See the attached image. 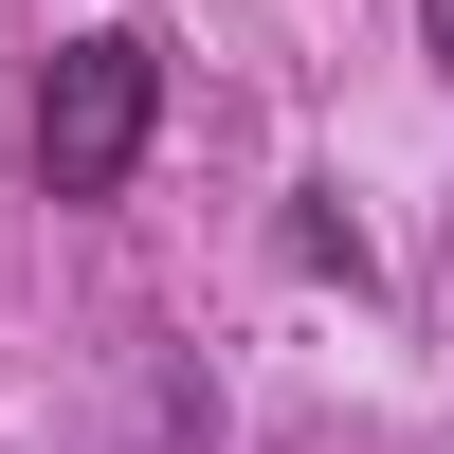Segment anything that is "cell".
I'll return each mask as SVG.
<instances>
[{
	"mask_svg": "<svg viewBox=\"0 0 454 454\" xmlns=\"http://www.w3.org/2000/svg\"><path fill=\"white\" fill-rule=\"evenodd\" d=\"M291 254H309V273H346V291H364V273H382V254H364V218H346V200H327V182H309V200H291Z\"/></svg>",
	"mask_w": 454,
	"mask_h": 454,
	"instance_id": "obj_2",
	"label": "cell"
},
{
	"mask_svg": "<svg viewBox=\"0 0 454 454\" xmlns=\"http://www.w3.org/2000/svg\"><path fill=\"white\" fill-rule=\"evenodd\" d=\"M145 128H164V55L145 36H73L36 73V200H128Z\"/></svg>",
	"mask_w": 454,
	"mask_h": 454,
	"instance_id": "obj_1",
	"label": "cell"
}]
</instances>
